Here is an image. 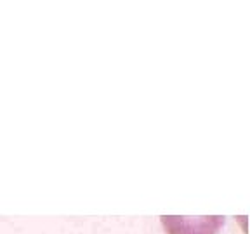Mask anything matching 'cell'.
Segmentation results:
<instances>
[{
    "mask_svg": "<svg viewBox=\"0 0 250 234\" xmlns=\"http://www.w3.org/2000/svg\"><path fill=\"white\" fill-rule=\"evenodd\" d=\"M162 226L167 234H217L224 226L221 215H203V217H174L164 215Z\"/></svg>",
    "mask_w": 250,
    "mask_h": 234,
    "instance_id": "1",
    "label": "cell"
}]
</instances>
